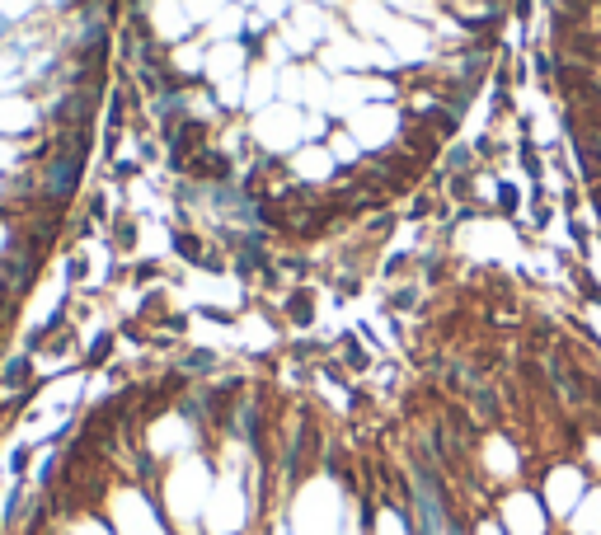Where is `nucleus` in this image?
Instances as JSON below:
<instances>
[{"label":"nucleus","mask_w":601,"mask_h":535,"mask_svg":"<svg viewBox=\"0 0 601 535\" xmlns=\"http://www.w3.org/2000/svg\"><path fill=\"white\" fill-rule=\"evenodd\" d=\"M498 521L508 535H550L555 531V517L536 489H508L498 498Z\"/></svg>","instance_id":"nucleus-1"},{"label":"nucleus","mask_w":601,"mask_h":535,"mask_svg":"<svg viewBox=\"0 0 601 535\" xmlns=\"http://www.w3.org/2000/svg\"><path fill=\"white\" fill-rule=\"evenodd\" d=\"M587 470H578V465H555V470L540 479V498H545V507H550V517L555 521H569L573 507L587 498Z\"/></svg>","instance_id":"nucleus-2"}]
</instances>
